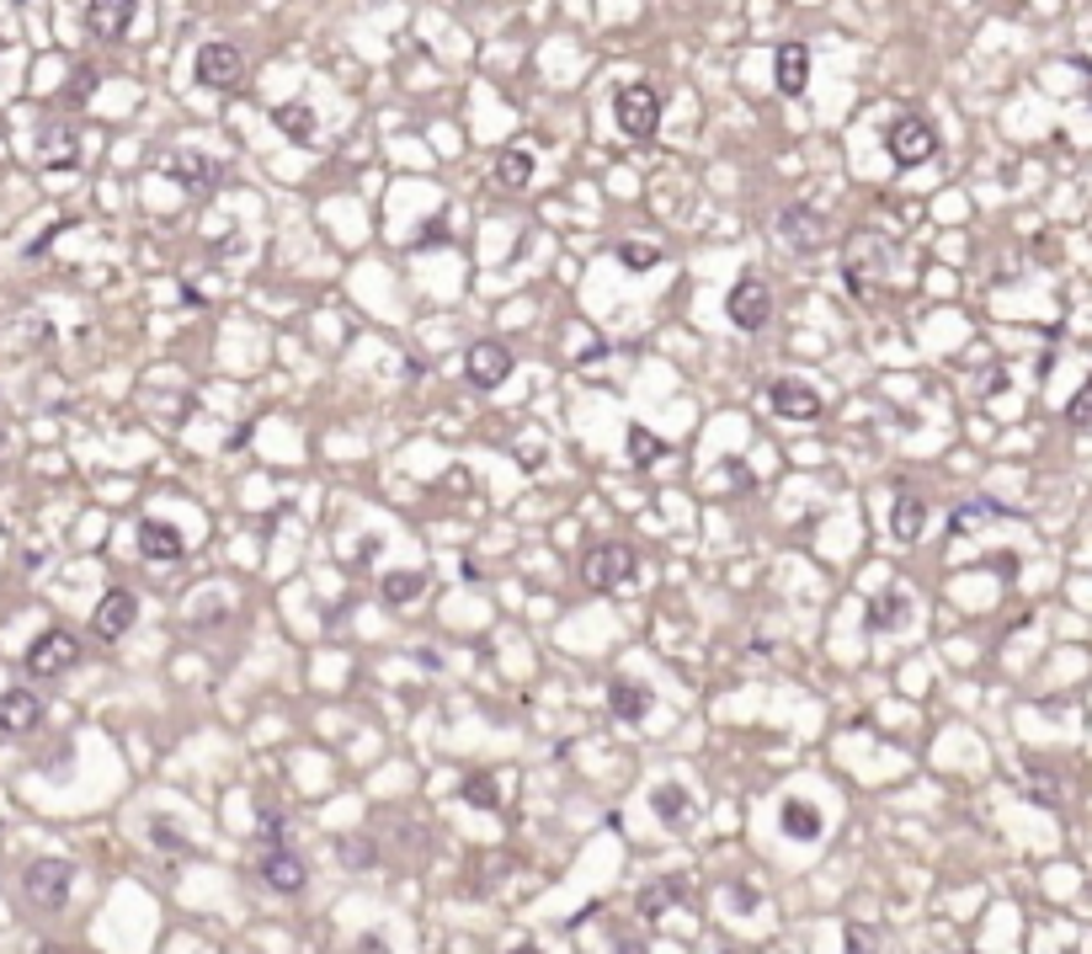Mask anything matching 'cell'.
I'll list each match as a JSON object with an SVG mask.
<instances>
[{
  "mask_svg": "<svg viewBox=\"0 0 1092 954\" xmlns=\"http://www.w3.org/2000/svg\"><path fill=\"white\" fill-rule=\"evenodd\" d=\"M22 896L38 912H59V906H70L75 896V864L70 858H32L22 875Z\"/></svg>",
  "mask_w": 1092,
  "mask_h": 954,
  "instance_id": "cell-1",
  "label": "cell"
},
{
  "mask_svg": "<svg viewBox=\"0 0 1092 954\" xmlns=\"http://www.w3.org/2000/svg\"><path fill=\"white\" fill-rule=\"evenodd\" d=\"M885 149H890V160H896L900 172H911V166H927L933 155H938V134H933V123L927 118H896L885 128Z\"/></svg>",
  "mask_w": 1092,
  "mask_h": 954,
  "instance_id": "cell-2",
  "label": "cell"
},
{
  "mask_svg": "<svg viewBox=\"0 0 1092 954\" xmlns=\"http://www.w3.org/2000/svg\"><path fill=\"white\" fill-rule=\"evenodd\" d=\"M634 549L630 544H592L586 549V561H582V582L592 592H613V587H624V582H634Z\"/></svg>",
  "mask_w": 1092,
  "mask_h": 954,
  "instance_id": "cell-3",
  "label": "cell"
},
{
  "mask_svg": "<svg viewBox=\"0 0 1092 954\" xmlns=\"http://www.w3.org/2000/svg\"><path fill=\"white\" fill-rule=\"evenodd\" d=\"M613 118H618L624 139H651L655 128H661V97H655L645 80H634V86H624L613 97Z\"/></svg>",
  "mask_w": 1092,
  "mask_h": 954,
  "instance_id": "cell-4",
  "label": "cell"
},
{
  "mask_svg": "<svg viewBox=\"0 0 1092 954\" xmlns=\"http://www.w3.org/2000/svg\"><path fill=\"white\" fill-rule=\"evenodd\" d=\"M842 267H848V289L858 299H869L874 294V283L890 272V245L885 241H874V235H858V241H848V256H842Z\"/></svg>",
  "mask_w": 1092,
  "mask_h": 954,
  "instance_id": "cell-5",
  "label": "cell"
},
{
  "mask_svg": "<svg viewBox=\"0 0 1092 954\" xmlns=\"http://www.w3.org/2000/svg\"><path fill=\"white\" fill-rule=\"evenodd\" d=\"M75 661H80V640L70 630H43V635L27 645V672L32 678H65Z\"/></svg>",
  "mask_w": 1092,
  "mask_h": 954,
  "instance_id": "cell-6",
  "label": "cell"
},
{
  "mask_svg": "<svg viewBox=\"0 0 1092 954\" xmlns=\"http://www.w3.org/2000/svg\"><path fill=\"white\" fill-rule=\"evenodd\" d=\"M725 310H730V320H735L741 331H762V325L773 320V289H768L762 278H752V272H747V278L730 289Z\"/></svg>",
  "mask_w": 1092,
  "mask_h": 954,
  "instance_id": "cell-7",
  "label": "cell"
},
{
  "mask_svg": "<svg viewBox=\"0 0 1092 954\" xmlns=\"http://www.w3.org/2000/svg\"><path fill=\"white\" fill-rule=\"evenodd\" d=\"M245 70V59L235 43H203L193 59V75H197V86H214V91H230L235 80H241Z\"/></svg>",
  "mask_w": 1092,
  "mask_h": 954,
  "instance_id": "cell-8",
  "label": "cell"
},
{
  "mask_svg": "<svg viewBox=\"0 0 1092 954\" xmlns=\"http://www.w3.org/2000/svg\"><path fill=\"white\" fill-rule=\"evenodd\" d=\"M464 373H469L475 390H501L507 373H511V352L501 342H475L469 347V358H464Z\"/></svg>",
  "mask_w": 1092,
  "mask_h": 954,
  "instance_id": "cell-9",
  "label": "cell"
},
{
  "mask_svg": "<svg viewBox=\"0 0 1092 954\" xmlns=\"http://www.w3.org/2000/svg\"><path fill=\"white\" fill-rule=\"evenodd\" d=\"M134 619H139V597L128 587H113L91 613V630H97V640H123L134 630Z\"/></svg>",
  "mask_w": 1092,
  "mask_h": 954,
  "instance_id": "cell-10",
  "label": "cell"
},
{
  "mask_svg": "<svg viewBox=\"0 0 1092 954\" xmlns=\"http://www.w3.org/2000/svg\"><path fill=\"white\" fill-rule=\"evenodd\" d=\"M43 726V699L32 688H6L0 693V731L6 736H27Z\"/></svg>",
  "mask_w": 1092,
  "mask_h": 954,
  "instance_id": "cell-11",
  "label": "cell"
},
{
  "mask_svg": "<svg viewBox=\"0 0 1092 954\" xmlns=\"http://www.w3.org/2000/svg\"><path fill=\"white\" fill-rule=\"evenodd\" d=\"M768 400H773V411L783 421H821V395L810 390V384H800V379H778L773 390H768Z\"/></svg>",
  "mask_w": 1092,
  "mask_h": 954,
  "instance_id": "cell-12",
  "label": "cell"
},
{
  "mask_svg": "<svg viewBox=\"0 0 1092 954\" xmlns=\"http://www.w3.org/2000/svg\"><path fill=\"white\" fill-rule=\"evenodd\" d=\"M38 160L49 172H75L80 166V139H75L70 123H43L38 128Z\"/></svg>",
  "mask_w": 1092,
  "mask_h": 954,
  "instance_id": "cell-13",
  "label": "cell"
},
{
  "mask_svg": "<svg viewBox=\"0 0 1092 954\" xmlns=\"http://www.w3.org/2000/svg\"><path fill=\"white\" fill-rule=\"evenodd\" d=\"M139 555H145V561H160V565H176L187 555V538H182L176 523L145 517V523H139Z\"/></svg>",
  "mask_w": 1092,
  "mask_h": 954,
  "instance_id": "cell-14",
  "label": "cell"
},
{
  "mask_svg": "<svg viewBox=\"0 0 1092 954\" xmlns=\"http://www.w3.org/2000/svg\"><path fill=\"white\" fill-rule=\"evenodd\" d=\"M778 827H783V837H794V843H821L826 816H821V806H816V800L789 795V800L778 806Z\"/></svg>",
  "mask_w": 1092,
  "mask_h": 954,
  "instance_id": "cell-15",
  "label": "cell"
},
{
  "mask_svg": "<svg viewBox=\"0 0 1092 954\" xmlns=\"http://www.w3.org/2000/svg\"><path fill=\"white\" fill-rule=\"evenodd\" d=\"M262 880H267L277 896H299L304 880H310V869H304V858L289 854V848H267V858H262Z\"/></svg>",
  "mask_w": 1092,
  "mask_h": 954,
  "instance_id": "cell-16",
  "label": "cell"
},
{
  "mask_svg": "<svg viewBox=\"0 0 1092 954\" xmlns=\"http://www.w3.org/2000/svg\"><path fill=\"white\" fill-rule=\"evenodd\" d=\"M773 80L783 97H800L805 86H810V49L805 43H783L773 59Z\"/></svg>",
  "mask_w": 1092,
  "mask_h": 954,
  "instance_id": "cell-17",
  "label": "cell"
},
{
  "mask_svg": "<svg viewBox=\"0 0 1092 954\" xmlns=\"http://www.w3.org/2000/svg\"><path fill=\"white\" fill-rule=\"evenodd\" d=\"M778 230H783V241L794 245V251H816L826 241V220L816 208H783L778 214Z\"/></svg>",
  "mask_w": 1092,
  "mask_h": 954,
  "instance_id": "cell-18",
  "label": "cell"
},
{
  "mask_svg": "<svg viewBox=\"0 0 1092 954\" xmlns=\"http://www.w3.org/2000/svg\"><path fill=\"white\" fill-rule=\"evenodd\" d=\"M128 22H134V0H91V6H86L91 38H123Z\"/></svg>",
  "mask_w": 1092,
  "mask_h": 954,
  "instance_id": "cell-19",
  "label": "cell"
},
{
  "mask_svg": "<svg viewBox=\"0 0 1092 954\" xmlns=\"http://www.w3.org/2000/svg\"><path fill=\"white\" fill-rule=\"evenodd\" d=\"M655 704V693L645 683H630V678H618V683L607 688V710L618 714V720H630V726H640L645 714H651Z\"/></svg>",
  "mask_w": 1092,
  "mask_h": 954,
  "instance_id": "cell-20",
  "label": "cell"
},
{
  "mask_svg": "<svg viewBox=\"0 0 1092 954\" xmlns=\"http://www.w3.org/2000/svg\"><path fill=\"white\" fill-rule=\"evenodd\" d=\"M170 176H176L182 187H193V193H208L218 182V160L197 155V149H176V155H170Z\"/></svg>",
  "mask_w": 1092,
  "mask_h": 954,
  "instance_id": "cell-21",
  "label": "cell"
},
{
  "mask_svg": "<svg viewBox=\"0 0 1092 954\" xmlns=\"http://www.w3.org/2000/svg\"><path fill=\"white\" fill-rule=\"evenodd\" d=\"M923 528H927V502L923 496H911V490H900L896 507H890V534H896L900 544H917Z\"/></svg>",
  "mask_w": 1092,
  "mask_h": 954,
  "instance_id": "cell-22",
  "label": "cell"
},
{
  "mask_svg": "<svg viewBox=\"0 0 1092 954\" xmlns=\"http://www.w3.org/2000/svg\"><path fill=\"white\" fill-rule=\"evenodd\" d=\"M651 810L666 821V827H688V821H693V800H688V789H682V783H655V789H651Z\"/></svg>",
  "mask_w": 1092,
  "mask_h": 954,
  "instance_id": "cell-23",
  "label": "cell"
},
{
  "mask_svg": "<svg viewBox=\"0 0 1092 954\" xmlns=\"http://www.w3.org/2000/svg\"><path fill=\"white\" fill-rule=\"evenodd\" d=\"M272 123H277V134H289L293 145H315V134H320L315 113H310L304 101H283V107L272 113Z\"/></svg>",
  "mask_w": 1092,
  "mask_h": 954,
  "instance_id": "cell-24",
  "label": "cell"
},
{
  "mask_svg": "<svg viewBox=\"0 0 1092 954\" xmlns=\"http://www.w3.org/2000/svg\"><path fill=\"white\" fill-rule=\"evenodd\" d=\"M911 624V597L906 592H885V597H874L869 603V630H906Z\"/></svg>",
  "mask_w": 1092,
  "mask_h": 954,
  "instance_id": "cell-25",
  "label": "cell"
},
{
  "mask_svg": "<svg viewBox=\"0 0 1092 954\" xmlns=\"http://www.w3.org/2000/svg\"><path fill=\"white\" fill-rule=\"evenodd\" d=\"M992 517H1007V507H1002V502H986V496H981V502H959V507L948 513V534H954V538H965V534H971V528H981V523H992Z\"/></svg>",
  "mask_w": 1092,
  "mask_h": 954,
  "instance_id": "cell-26",
  "label": "cell"
},
{
  "mask_svg": "<svg viewBox=\"0 0 1092 954\" xmlns=\"http://www.w3.org/2000/svg\"><path fill=\"white\" fill-rule=\"evenodd\" d=\"M379 592H384V603L406 609V603H416V597L427 592V576H421V571H389L384 582H379Z\"/></svg>",
  "mask_w": 1092,
  "mask_h": 954,
  "instance_id": "cell-27",
  "label": "cell"
},
{
  "mask_svg": "<svg viewBox=\"0 0 1092 954\" xmlns=\"http://www.w3.org/2000/svg\"><path fill=\"white\" fill-rule=\"evenodd\" d=\"M490 176H496L501 187H523V182L534 176V155H528V149H501V155H496V172H490Z\"/></svg>",
  "mask_w": 1092,
  "mask_h": 954,
  "instance_id": "cell-28",
  "label": "cell"
},
{
  "mask_svg": "<svg viewBox=\"0 0 1092 954\" xmlns=\"http://www.w3.org/2000/svg\"><path fill=\"white\" fill-rule=\"evenodd\" d=\"M661 454H666V442L655 438L651 427H630V459H634V465L651 469L655 459H661Z\"/></svg>",
  "mask_w": 1092,
  "mask_h": 954,
  "instance_id": "cell-29",
  "label": "cell"
},
{
  "mask_svg": "<svg viewBox=\"0 0 1092 954\" xmlns=\"http://www.w3.org/2000/svg\"><path fill=\"white\" fill-rule=\"evenodd\" d=\"M677 902H682V880H655V885L640 890V912H645V917H655L661 906H677Z\"/></svg>",
  "mask_w": 1092,
  "mask_h": 954,
  "instance_id": "cell-30",
  "label": "cell"
},
{
  "mask_svg": "<svg viewBox=\"0 0 1092 954\" xmlns=\"http://www.w3.org/2000/svg\"><path fill=\"white\" fill-rule=\"evenodd\" d=\"M464 800L475 810H501V795H496V779H490V773H469V779H464Z\"/></svg>",
  "mask_w": 1092,
  "mask_h": 954,
  "instance_id": "cell-31",
  "label": "cell"
},
{
  "mask_svg": "<svg viewBox=\"0 0 1092 954\" xmlns=\"http://www.w3.org/2000/svg\"><path fill=\"white\" fill-rule=\"evenodd\" d=\"M149 843H155V848H166V854H187V837L176 833V821H166V816H155V821H149Z\"/></svg>",
  "mask_w": 1092,
  "mask_h": 954,
  "instance_id": "cell-32",
  "label": "cell"
},
{
  "mask_svg": "<svg viewBox=\"0 0 1092 954\" xmlns=\"http://www.w3.org/2000/svg\"><path fill=\"white\" fill-rule=\"evenodd\" d=\"M1066 421H1071V427H1076V432H1088V427H1092V379H1088V384H1082V390H1076V395H1071Z\"/></svg>",
  "mask_w": 1092,
  "mask_h": 954,
  "instance_id": "cell-33",
  "label": "cell"
},
{
  "mask_svg": "<svg viewBox=\"0 0 1092 954\" xmlns=\"http://www.w3.org/2000/svg\"><path fill=\"white\" fill-rule=\"evenodd\" d=\"M618 262L634 267V272H645V267H655V251L651 245H618Z\"/></svg>",
  "mask_w": 1092,
  "mask_h": 954,
  "instance_id": "cell-34",
  "label": "cell"
},
{
  "mask_svg": "<svg viewBox=\"0 0 1092 954\" xmlns=\"http://www.w3.org/2000/svg\"><path fill=\"white\" fill-rule=\"evenodd\" d=\"M341 858H347V864H373L379 848H373V843H358V837H347V843H341Z\"/></svg>",
  "mask_w": 1092,
  "mask_h": 954,
  "instance_id": "cell-35",
  "label": "cell"
},
{
  "mask_svg": "<svg viewBox=\"0 0 1092 954\" xmlns=\"http://www.w3.org/2000/svg\"><path fill=\"white\" fill-rule=\"evenodd\" d=\"M848 950L852 954H869L874 950V933L864 928V923H852V928H848Z\"/></svg>",
  "mask_w": 1092,
  "mask_h": 954,
  "instance_id": "cell-36",
  "label": "cell"
},
{
  "mask_svg": "<svg viewBox=\"0 0 1092 954\" xmlns=\"http://www.w3.org/2000/svg\"><path fill=\"white\" fill-rule=\"evenodd\" d=\"M613 954H651V950H645V938H624Z\"/></svg>",
  "mask_w": 1092,
  "mask_h": 954,
  "instance_id": "cell-37",
  "label": "cell"
},
{
  "mask_svg": "<svg viewBox=\"0 0 1092 954\" xmlns=\"http://www.w3.org/2000/svg\"><path fill=\"white\" fill-rule=\"evenodd\" d=\"M38 954H70V950H59V944H43V950H38Z\"/></svg>",
  "mask_w": 1092,
  "mask_h": 954,
  "instance_id": "cell-38",
  "label": "cell"
},
{
  "mask_svg": "<svg viewBox=\"0 0 1092 954\" xmlns=\"http://www.w3.org/2000/svg\"><path fill=\"white\" fill-rule=\"evenodd\" d=\"M511 954H538V950H534V944H517V950H511Z\"/></svg>",
  "mask_w": 1092,
  "mask_h": 954,
  "instance_id": "cell-39",
  "label": "cell"
},
{
  "mask_svg": "<svg viewBox=\"0 0 1092 954\" xmlns=\"http://www.w3.org/2000/svg\"><path fill=\"white\" fill-rule=\"evenodd\" d=\"M0 459H6V432H0Z\"/></svg>",
  "mask_w": 1092,
  "mask_h": 954,
  "instance_id": "cell-40",
  "label": "cell"
},
{
  "mask_svg": "<svg viewBox=\"0 0 1092 954\" xmlns=\"http://www.w3.org/2000/svg\"><path fill=\"white\" fill-rule=\"evenodd\" d=\"M971 954H975V950H971Z\"/></svg>",
  "mask_w": 1092,
  "mask_h": 954,
  "instance_id": "cell-41",
  "label": "cell"
}]
</instances>
